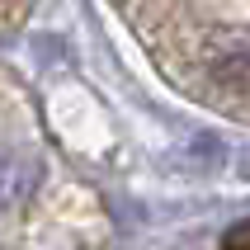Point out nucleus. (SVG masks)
I'll list each match as a JSON object with an SVG mask.
<instances>
[{
	"label": "nucleus",
	"instance_id": "f257e3e1",
	"mask_svg": "<svg viewBox=\"0 0 250 250\" xmlns=\"http://www.w3.org/2000/svg\"><path fill=\"white\" fill-rule=\"evenodd\" d=\"M222 250H250V222H236L231 231H227Z\"/></svg>",
	"mask_w": 250,
	"mask_h": 250
}]
</instances>
